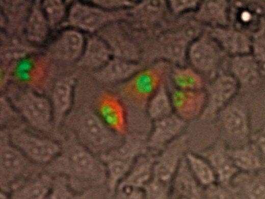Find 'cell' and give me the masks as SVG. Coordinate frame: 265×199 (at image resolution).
Instances as JSON below:
<instances>
[{
  "mask_svg": "<svg viewBox=\"0 0 265 199\" xmlns=\"http://www.w3.org/2000/svg\"><path fill=\"white\" fill-rule=\"evenodd\" d=\"M170 106L164 91L157 92L151 100L148 107L150 117L155 121L170 115Z\"/></svg>",
  "mask_w": 265,
  "mask_h": 199,
  "instance_id": "cell-14",
  "label": "cell"
},
{
  "mask_svg": "<svg viewBox=\"0 0 265 199\" xmlns=\"http://www.w3.org/2000/svg\"><path fill=\"white\" fill-rule=\"evenodd\" d=\"M236 161L239 165L246 168H252L257 165L254 156L249 153H240L236 157Z\"/></svg>",
  "mask_w": 265,
  "mask_h": 199,
  "instance_id": "cell-21",
  "label": "cell"
},
{
  "mask_svg": "<svg viewBox=\"0 0 265 199\" xmlns=\"http://www.w3.org/2000/svg\"><path fill=\"white\" fill-rule=\"evenodd\" d=\"M144 140L139 133L128 135L119 146L99 157L105 165L111 185H117L127 174L137 158L145 153L147 143Z\"/></svg>",
  "mask_w": 265,
  "mask_h": 199,
  "instance_id": "cell-3",
  "label": "cell"
},
{
  "mask_svg": "<svg viewBox=\"0 0 265 199\" xmlns=\"http://www.w3.org/2000/svg\"><path fill=\"white\" fill-rule=\"evenodd\" d=\"M216 159L214 160L215 165L218 172L221 175L222 178H227L231 175L232 168L221 156H217Z\"/></svg>",
  "mask_w": 265,
  "mask_h": 199,
  "instance_id": "cell-20",
  "label": "cell"
},
{
  "mask_svg": "<svg viewBox=\"0 0 265 199\" xmlns=\"http://www.w3.org/2000/svg\"><path fill=\"white\" fill-rule=\"evenodd\" d=\"M226 120V127L233 134H244L246 130L245 120L238 113L231 114Z\"/></svg>",
  "mask_w": 265,
  "mask_h": 199,
  "instance_id": "cell-18",
  "label": "cell"
},
{
  "mask_svg": "<svg viewBox=\"0 0 265 199\" xmlns=\"http://www.w3.org/2000/svg\"><path fill=\"white\" fill-rule=\"evenodd\" d=\"M51 180L47 175L34 176L14 189V198L40 199L46 196L51 188Z\"/></svg>",
  "mask_w": 265,
  "mask_h": 199,
  "instance_id": "cell-9",
  "label": "cell"
},
{
  "mask_svg": "<svg viewBox=\"0 0 265 199\" xmlns=\"http://www.w3.org/2000/svg\"><path fill=\"white\" fill-rule=\"evenodd\" d=\"M15 105L32 127L44 133L51 131L54 125L51 109L45 97L26 91L20 94L15 101Z\"/></svg>",
  "mask_w": 265,
  "mask_h": 199,
  "instance_id": "cell-6",
  "label": "cell"
},
{
  "mask_svg": "<svg viewBox=\"0 0 265 199\" xmlns=\"http://www.w3.org/2000/svg\"><path fill=\"white\" fill-rule=\"evenodd\" d=\"M28 35L31 39L35 41H41L43 39L46 34V24L42 13L39 11L35 10L30 18L28 26Z\"/></svg>",
  "mask_w": 265,
  "mask_h": 199,
  "instance_id": "cell-15",
  "label": "cell"
},
{
  "mask_svg": "<svg viewBox=\"0 0 265 199\" xmlns=\"http://www.w3.org/2000/svg\"><path fill=\"white\" fill-rule=\"evenodd\" d=\"M32 163L33 162L14 146L9 139H1L0 181L2 188L15 189L17 188L18 184L24 181L33 171Z\"/></svg>",
  "mask_w": 265,
  "mask_h": 199,
  "instance_id": "cell-5",
  "label": "cell"
},
{
  "mask_svg": "<svg viewBox=\"0 0 265 199\" xmlns=\"http://www.w3.org/2000/svg\"><path fill=\"white\" fill-rule=\"evenodd\" d=\"M87 49V59L90 63H98L104 61L107 57V51L101 43L93 42Z\"/></svg>",
  "mask_w": 265,
  "mask_h": 199,
  "instance_id": "cell-17",
  "label": "cell"
},
{
  "mask_svg": "<svg viewBox=\"0 0 265 199\" xmlns=\"http://www.w3.org/2000/svg\"><path fill=\"white\" fill-rule=\"evenodd\" d=\"M61 152L57 159L60 169L69 178L76 191L88 192L107 186V172L104 162L74 137L64 148L61 147Z\"/></svg>",
  "mask_w": 265,
  "mask_h": 199,
  "instance_id": "cell-1",
  "label": "cell"
},
{
  "mask_svg": "<svg viewBox=\"0 0 265 199\" xmlns=\"http://www.w3.org/2000/svg\"><path fill=\"white\" fill-rule=\"evenodd\" d=\"M70 18L76 26L87 30H93L105 22L107 16L101 11L78 5L71 10Z\"/></svg>",
  "mask_w": 265,
  "mask_h": 199,
  "instance_id": "cell-10",
  "label": "cell"
},
{
  "mask_svg": "<svg viewBox=\"0 0 265 199\" xmlns=\"http://www.w3.org/2000/svg\"><path fill=\"white\" fill-rule=\"evenodd\" d=\"M183 121L175 116L168 115L155 120L153 130L149 136L147 146L151 149H158L175 136L183 129Z\"/></svg>",
  "mask_w": 265,
  "mask_h": 199,
  "instance_id": "cell-7",
  "label": "cell"
},
{
  "mask_svg": "<svg viewBox=\"0 0 265 199\" xmlns=\"http://www.w3.org/2000/svg\"><path fill=\"white\" fill-rule=\"evenodd\" d=\"M71 96L70 86L66 83H58L53 91V103L57 115L55 126H58L63 114L68 109Z\"/></svg>",
  "mask_w": 265,
  "mask_h": 199,
  "instance_id": "cell-13",
  "label": "cell"
},
{
  "mask_svg": "<svg viewBox=\"0 0 265 199\" xmlns=\"http://www.w3.org/2000/svg\"><path fill=\"white\" fill-rule=\"evenodd\" d=\"M9 140L28 159L37 164L50 162L61 151L60 145L54 140L20 129L11 131Z\"/></svg>",
  "mask_w": 265,
  "mask_h": 199,
  "instance_id": "cell-4",
  "label": "cell"
},
{
  "mask_svg": "<svg viewBox=\"0 0 265 199\" xmlns=\"http://www.w3.org/2000/svg\"><path fill=\"white\" fill-rule=\"evenodd\" d=\"M71 125L75 139L99 157L119 146L124 139L123 135L89 110L77 114Z\"/></svg>",
  "mask_w": 265,
  "mask_h": 199,
  "instance_id": "cell-2",
  "label": "cell"
},
{
  "mask_svg": "<svg viewBox=\"0 0 265 199\" xmlns=\"http://www.w3.org/2000/svg\"><path fill=\"white\" fill-rule=\"evenodd\" d=\"M187 158L190 167L202 183L208 184L213 182V172L205 162L190 154L187 155Z\"/></svg>",
  "mask_w": 265,
  "mask_h": 199,
  "instance_id": "cell-16",
  "label": "cell"
},
{
  "mask_svg": "<svg viewBox=\"0 0 265 199\" xmlns=\"http://www.w3.org/2000/svg\"><path fill=\"white\" fill-rule=\"evenodd\" d=\"M83 46L82 35L74 31L63 33L57 41L55 48L58 55L65 60H72L81 54Z\"/></svg>",
  "mask_w": 265,
  "mask_h": 199,
  "instance_id": "cell-12",
  "label": "cell"
},
{
  "mask_svg": "<svg viewBox=\"0 0 265 199\" xmlns=\"http://www.w3.org/2000/svg\"><path fill=\"white\" fill-rule=\"evenodd\" d=\"M153 163L151 157L145 153L141 155L117 186H124L135 189L144 190V187L151 179Z\"/></svg>",
  "mask_w": 265,
  "mask_h": 199,
  "instance_id": "cell-8",
  "label": "cell"
},
{
  "mask_svg": "<svg viewBox=\"0 0 265 199\" xmlns=\"http://www.w3.org/2000/svg\"><path fill=\"white\" fill-rule=\"evenodd\" d=\"M44 6L45 12L50 21L57 22L60 20L64 13V7L60 1H46Z\"/></svg>",
  "mask_w": 265,
  "mask_h": 199,
  "instance_id": "cell-19",
  "label": "cell"
},
{
  "mask_svg": "<svg viewBox=\"0 0 265 199\" xmlns=\"http://www.w3.org/2000/svg\"><path fill=\"white\" fill-rule=\"evenodd\" d=\"M173 194L181 198L195 196L197 188L187 163L184 160L180 162L172 182Z\"/></svg>",
  "mask_w": 265,
  "mask_h": 199,
  "instance_id": "cell-11",
  "label": "cell"
}]
</instances>
